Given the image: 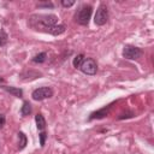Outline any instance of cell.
Listing matches in <instances>:
<instances>
[{"instance_id":"6da1fadb","label":"cell","mask_w":154,"mask_h":154,"mask_svg":"<svg viewBox=\"0 0 154 154\" xmlns=\"http://www.w3.org/2000/svg\"><path fill=\"white\" fill-rule=\"evenodd\" d=\"M28 24L34 30L49 32L51 29L58 24V17L55 14H32L28 20Z\"/></svg>"},{"instance_id":"7a4b0ae2","label":"cell","mask_w":154,"mask_h":154,"mask_svg":"<svg viewBox=\"0 0 154 154\" xmlns=\"http://www.w3.org/2000/svg\"><path fill=\"white\" fill-rule=\"evenodd\" d=\"M91 12H93V7L90 5H82L75 16V20L81 25H88L91 17Z\"/></svg>"},{"instance_id":"3957f363","label":"cell","mask_w":154,"mask_h":154,"mask_svg":"<svg viewBox=\"0 0 154 154\" xmlns=\"http://www.w3.org/2000/svg\"><path fill=\"white\" fill-rule=\"evenodd\" d=\"M108 20V10L105 4H100V6L96 10L95 17H94V23L96 25H103Z\"/></svg>"},{"instance_id":"277c9868","label":"cell","mask_w":154,"mask_h":154,"mask_svg":"<svg viewBox=\"0 0 154 154\" xmlns=\"http://www.w3.org/2000/svg\"><path fill=\"white\" fill-rule=\"evenodd\" d=\"M142 55V49L131 45H125L123 47V57L129 60H136Z\"/></svg>"},{"instance_id":"5b68a950","label":"cell","mask_w":154,"mask_h":154,"mask_svg":"<svg viewBox=\"0 0 154 154\" xmlns=\"http://www.w3.org/2000/svg\"><path fill=\"white\" fill-rule=\"evenodd\" d=\"M79 70H81L83 73H85V75L93 76V75H95L96 71H97V64H96V61H95L93 58H87V59L83 60L82 65L79 66Z\"/></svg>"},{"instance_id":"8992f818","label":"cell","mask_w":154,"mask_h":154,"mask_svg":"<svg viewBox=\"0 0 154 154\" xmlns=\"http://www.w3.org/2000/svg\"><path fill=\"white\" fill-rule=\"evenodd\" d=\"M32 99L36 100V101H42L45 99H48V97H52L53 96V90L52 88L49 87H41V88H37L32 91L31 94Z\"/></svg>"},{"instance_id":"52a82bcc","label":"cell","mask_w":154,"mask_h":154,"mask_svg":"<svg viewBox=\"0 0 154 154\" xmlns=\"http://www.w3.org/2000/svg\"><path fill=\"white\" fill-rule=\"evenodd\" d=\"M109 108H111V106H106V107L100 108V109L96 111V112H93V113L90 114L89 119H90V120H91V119H101V118L106 117V116L108 114V112H109Z\"/></svg>"},{"instance_id":"ba28073f","label":"cell","mask_w":154,"mask_h":154,"mask_svg":"<svg viewBox=\"0 0 154 154\" xmlns=\"http://www.w3.org/2000/svg\"><path fill=\"white\" fill-rule=\"evenodd\" d=\"M2 89L6 90L7 93L12 94V95L16 96V97H22V96H23V90H22L20 88H16V87H6V85H4Z\"/></svg>"},{"instance_id":"9c48e42d","label":"cell","mask_w":154,"mask_h":154,"mask_svg":"<svg viewBox=\"0 0 154 154\" xmlns=\"http://www.w3.org/2000/svg\"><path fill=\"white\" fill-rule=\"evenodd\" d=\"M35 122H36L37 129H38L40 131H43L45 128H46V119H45V117H43L41 113H37V114L35 116Z\"/></svg>"},{"instance_id":"30bf717a","label":"cell","mask_w":154,"mask_h":154,"mask_svg":"<svg viewBox=\"0 0 154 154\" xmlns=\"http://www.w3.org/2000/svg\"><path fill=\"white\" fill-rule=\"evenodd\" d=\"M17 135H18V149H19V150H22V149L26 146L28 140H26L25 134H24V132H22V131H19Z\"/></svg>"},{"instance_id":"8fae6325","label":"cell","mask_w":154,"mask_h":154,"mask_svg":"<svg viewBox=\"0 0 154 154\" xmlns=\"http://www.w3.org/2000/svg\"><path fill=\"white\" fill-rule=\"evenodd\" d=\"M20 113H22V116H29L30 113H31V105H30V102L29 101H24L23 102V106H22V108H20Z\"/></svg>"},{"instance_id":"7c38bea8","label":"cell","mask_w":154,"mask_h":154,"mask_svg":"<svg viewBox=\"0 0 154 154\" xmlns=\"http://www.w3.org/2000/svg\"><path fill=\"white\" fill-rule=\"evenodd\" d=\"M46 58H47V53H46V52H41V53L36 54V55L32 58V61H34V63H37V64H41V63H43V61L46 60Z\"/></svg>"},{"instance_id":"4fadbf2b","label":"cell","mask_w":154,"mask_h":154,"mask_svg":"<svg viewBox=\"0 0 154 154\" xmlns=\"http://www.w3.org/2000/svg\"><path fill=\"white\" fill-rule=\"evenodd\" d=\"M83 60H84V55H83V54H78V55H76V57L73 58L72 64H73V66H75L76 69H79V66L82 65Z\"/></svg>"},{"instance_id":"5bb4252c","label":"cell","mask_w":154,"mask_h":154,"mask_svg":"<svg viewBox=\"0 0 154 154\" xmlns=\"http://www.w3.org/2000/svg\"><path fill=\"white\" fill-rule=\"evenodd\" d=\"M38 137H40V144H41V147H43V146H45V143H46L47 134H46L45 131H41V132H40V135H38Z\"/></svg>"},{"instance_id":"9a60e30c","label":"cell","mask_w":154,"mask_h":154,"mask_svg":"<svg viewBox=\"0 0 154 154\" xmlns=\"http://www.w3.org/2000/svg\"><path fill=\"white\" fill-rule=\"evenodd\" d=\"M1 35L2 36H0V46H5L6 42H7V35L5 34L4 30H1Z\"/></svg>"},{"instance_id":"2e32d148","label":"cell","mask_w":154,"mask_h":154,"mask_svg":"<svg viewBox=\"0 0 154 154\" xmlns=\"http://www.w3.org/2000/svg\"><path fill=\"white\" fill-rule=\"evenodd\" d=\"M61 5H63L64 7H71L72 5H75V1H73V0H71V1H66V0H63V1H61Z\"/></svg>"},{"instance_id":"e0dca14e","label":"cell","mask_w":154,"mask_h":154,"mask_svg":"<svg viewBox=\"0 0 154 154\" xmlns=\"http://www.w3.org/2000/svg\"><path fill=\"white\" fill-rule=\"evenodd\" d=\"M38 7H53V4L52 2H48V1H46V2H38V5H37Z\"/></svg>"},{"instance_id":"ac0fdd59","label":"cell","mask_w":154,"mask_h":154,"mask_svg":"<svg viewBox=\"0 0 154 154\" xmlns=\"http://www.w3.org/2000/svg\"><path fill=\"white\" fill-rule=\"evenodd\" d=\"M5 122H6L5 116H4L2 113H0V129H2V126L5 125Z\"/></svg>"},{"instance_id":"d6986e66","label":"cell","mask_w":154,"mask_h":154,"mask_svg":"<svg viewBox=\"0 0 154 154\" xmlns=\"http://www.w3.org/2000/svg\"><path fill=\"white\" fill-rule=\"evenodd\" d=\"M2 81H4V79H2V78H0V82H2Z\"/></svg>"}]
</instances>
